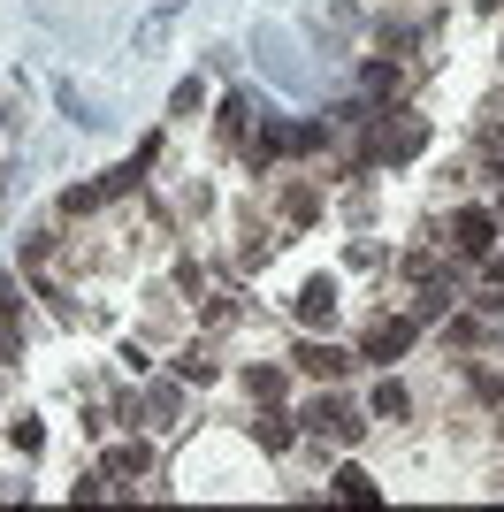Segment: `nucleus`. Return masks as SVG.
Here are the masks:
<instances>
[{
	"label": "nucleus",
	"instance_id": "1",
	"mask_svg": "<svg viewBox=\"0 0 504 512\" xmlns=\"http://www.w3.org/2000/svg\"><path fill=\"white\" fill-rule=\"evenodd\" d=\"M405 344H413V321H375V329H367V360H390Z\"/></svg>",
	"mask_w": 504,
	"mask_h": 512
},
{
	"label": "nucleus",
	"instance_id": "2",
	"mask_svg": "<svg viewBox=\"0 0 504 512\" xmlns=\"http://www.w3.org/2000/svg\"><path fill=\"white\" fill-rule=\"evenodd\" d=\"M306 428H321V436H352V413H344V406H336V398H314V406H306Z\"/></svg>",
	"mask_w": 504,
	"mask_h": 512
},
{
	"label": "nucleus",
	"instance_id": "3",
	"mask_svg": "<svg viewBox=\"0 0 504 512\" xmlns=\"http://www.w3.org/2000/svg\"><path fill=\"white\" fill-rule=\"evenodd\" d=\"M298 367H306V375H344V352H336V344H306V352H298Z\"/></svg>",
	"mask_w": 504,
	"mask_h": 512
},
{
	"label": "nucleus",
	"instance_id": "4",
	"mask_svg": "<svg viewBox=\"0 0 504 512\" xmlns=\"http://www.w3.org/2000/svg\"><path fill=\"white\" fill-rule=\"evenodd\" d=\"M489 214H459V253H489Z\"/></svg>",
	"mask_w": 504,
	"mask_h": 512
},
{
	"label": "nucleus",
	"instance_id": "5",
	"mask_svg": "<svg viewBox=\"0 0 504 512\" xmlns=\"http://www.w3.org/2000/svg\"><path fill=\"white\" fill-rule=\"evenodd\" d=\"M298 314H306V321H329V314H336V283H306Z\"/></svg>",
	"mask_w": 504,
	"mask_h": 512
},
{
	"label": "nucleus",
	"instance_id": "6",
	"mask_svg": "<svg viewBox=\"0 0 504 512\" xmlns=\"http://www.w3.org/2000/svg\"><path fill=\"white\" fill-rule=\"evenodd\" d=\"M336 482H344V497H352V505H375V482H367V474H359V467H344V474H336Z\"/></svg>",
	"mask_w": 504,
	"mask_h": 512
},
{
	"label": "nucleus",
	"instance_id": "7",
	"mask_svg": "<svg viewBox=\"0 0 504 512\" xmlns=\"http://www.w3.org/2000/svg\"><path fill=\"white\" fill-rule=\"evenodd\" d=\"M375 413H382V421H398V413H405V390L382 383V390H375Z\"/></svg>",
	"mask_w": 504,
	"mask_h": 512
}]
</instances>
